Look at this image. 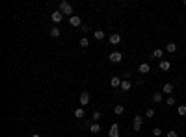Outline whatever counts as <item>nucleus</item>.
<instances>
[{"label":"nucleus","instance_id":"f257e3e1","mask_svg":"<svg viewBox=\"0 0 186 137\" xmlns=\"http://www.w3.org/2000/svg\"><path fill=\"white\" fill-rule=\"evenodd\" d=\"M60 11H62L63 15H69V17H73V6L69 2H65V0H62L60 2Z\"/></svg>","mask_w":186,"mask_h":137},{"label":"nucleus","instance_id":"f03ea898","mask_svg":"<svg viewBox=\"0 0 186 137\" xmlns=\"http://www.w3.org/2000/svg\"><path fill=\"white\" fill-rule=\"evenodd\" d=\"M108 59H110L112 63H121V61H123V54L119 52V50H114V52L108 56Z\"/></svg>","mask_w":186,"mask_h":137},{"label":"nucleus","instance_id":"7ed1b4c3","mask_svg":"<svg viewBox=\"0 0 186 137\" xmlns=\"http://www.w3.org/2000/svg\"><path fill=\"white\" fill-rule=\"evenodd\" d=\"M142 124H143V117L142 115H136V117H134V124H132L134 131H142Z\"/></svg>","mask_w":186,"mask_h":137},{"label":"nucleus","instance_id":"20e7f679","mask_svg":"<svg viewBox=\"0 0 186 137\" xmlns=\"http://www.w3.org/2000/svg\"><path fill=\"white\" fill-rule=\"evenodd\" d=\"M80 108H86V106L89 104V93L88 91H84V93H80Z\"/></svg>","mask_w":186,"mask_h":137},{"label":"nucleus","instance_id":"39448f33","mask_svg":"<svg viewBox=\"0 0 186 137\" xmlns=\"http://www.w3.org/2000/svg\"><path fill=\"white\" fill-rule=\"evenodd\" d=\"M173 91H175V85H173V83H169V82H168V83H164V85H162V93H164V95L173 96Z\"/></svg>","mask_w":186,"mask_h":137},{"label":"nucleus","instance_id":"423d86ee","mask_svg":"<svg viewBox=\"0 0 186 137\" xmlns=\"http://www.w3.org/2000/svg\"><path fill=\"white\" fill-rule=\"evenodd\" d=\"M69 24H71L73 28H78V26H82V19H80L78 15H73V17H69Z\"/></svg>","mask_w":186,"mask_h":137},{"label":"nucleus","instance_id":"0eeeda50","mask_svg":"<svg viewBox=\"0 0 186 137\" xmlns=\"http://www.w3.org/2000/svg\"><path fill=\"white\" fill-rule=\"evenodd\" d=\"M50 19H52V22H54V24H58V22H62V21H63V13L60 11V9H56V11L50 15Z\"/></svg>","mask_w":186,"mask_h":137},{"label":"nucleus","instance_id":"6e6552de","mask_svg":"<svg viewBox=\"0 0 186 137\" xmlns=\"http://www.w3.org/2000/svg\"><path fill=\"white\" fill-rule=\"evenodd\" d=\"M158 69L162 70V72H168V70L171 69V63H169L168 59H162V61H160V65H158Z\"/></svg>","mask_w":186,"mask_h":137},{"label":"nucleus","instance_id":"1a4fd4ad","mask_svg":"<svg viewBox=\"0 0 186 137\" xmlns=\"http://www.w3.org/2000/svg\"><path fill=\"white\" fill-rule=\"evenodd\" d=\"M108 137H119V126H117V124H112V126H110Z\"/></svg>","mask_w":186,"mask_h":137},{"label":"nucleus","instance_id":"9d476101","mask_svg":"<svg viewBox=\"0 0 186 137\" xmlns=\"http://www.w3.org/2000/svg\"><path fill=\"white\" fill-rule=\"evenodd\" d=\"M149 70H151V65H149V63H142V65L138 67V72H140V74H149Z\"/></svg>","mask_w":186,"mask_h":137},{"label":"nucleus","instance_id":"9b49d317","mask_svg":"<svg viewBox=\"0 0 186 137\" xmlns=\"http://www.w3.org/2000/svg\"><path fill=\"white\" fill-rule=\"evenodd\" d=\"M108 41H110V45H119V43H121V35H119V33H112Z\"/></svg>","mask_w":186,"mask_h":137},{"label":"nucleus","instance_id":"f8f14e48","mask_svg":"<svg viewBox=\"0 0 186 137\" xmlns=\"http://www.w3.org/2000/svg\"><path fill=\"white\" fill-rule=\"evenodd\" d=\"M121 82H123V80L119 78V76H114V78L110 80V83H112V87H115V89H119V87H121Z\"/></svg>","mask_w":186,"mask_h":137},{"label":"nucleus","instance_id":"ddd939ff","mask_svg":"<svg viewBox=\"0 0 186 137\" xmlns=\"http://www.w3.org/2000/svg\"><path fill=\"white\" fill-rule=\"evenodd\" d=\"M164 100V95H162V91H157V93H153V102H162Z\"/></svg>","mask_w":186,"mask_h":137},{"label":"nucleus","instance_id":"4468645a","mask_svg":"<svg viewBox=\"0 0 186 137\" xmlns=\"http://www.w3.org/2000/svg\"><path fill=\"white\" fill-rule=\"evenodd\" d=\"M121 91H130V80L128 78H123V82H121V87H119Z\"/></svg>","mask_w":186,"mask_h":137},{"label":"nucleus","instance_id":"2eb2a0df","mask_svg":"<svg viewBox=\"0 0 186 137\" xmlns=\"http://www.w3.org/2000/svg\"><path fill=\"white\" fill-rule=\"evenodd\" d=\"M166 50H168L169 54H175V52H177V45H175V43H168V45H166Z\"/></svg>","mask_w":186,"mask_h":137},{"label":"nucleus","instance_id":"dca6fc26","mask_svg":"<svg viewBox=\"0 0 186 137\" xmlns=\"http://www.w3.org/2000/svg\"><path fill=\"white\" fill-rule=\"evenodd\" d=\"M93 35H95V39H97V41H102V39H104V32H102V30H95Z\"/></svg>","mask_w":186,"mask_h":137},{"label":"nucleus","instance_id":"f3484780","mask_svg":"<svg viewBox=\"0 0 186 137\" xmlns=\"http://www.w3.org/2000/svg\"><path fill=\"white\" fill-rule=\"evenodd\" d=\"M162 56H164V50H162V48H157V50L153 52V58L160 59V61H162Z\"/></svg>","mask_w":186,"mask_h":137},{"label":"nucleus","instance_id":"a211bd4d","mask_svg":"<svg viewBox=\"0 0 186 137\" xmlns=\"http://www.w3.org/2000/svg\"><path fill=\"white\" fill-rule=\"evenodd\" d=\"M74 117H77V119H84V117H86V111H84V108H78L77 111H74Z\"/></svg>","mask_w":186,"mask_h":137},{"label":"nucleus","instance_id":"6ab92c4d","mask_svg":"<svg viewBox=\"0 0 186 137\" xmlns=\"http://www.w3.org/2000/svg\"><path fill=\"white\" fill-rule=\"evenodd\" d=\"M89 131H91V134H99V131H100V124L93 122L91 126H89Z\"/></svg>","mask_w":186,"mask_h":137},{"label":"nucleus","instance_id":"aec40b11","mask_svg":"<svg viewBox=\"0 0 186 137\" xmlns=\"http://www.w3.org/2000/svg\"><path fill=\"white\" fill-rule=\"evenodd\" d=\"M123 111H125V108L121 104H115V108H114V113L115 115H123Z\"/></svg>","mask_w":186,"mask_h":137},{"label":"nucleus","instance_id":"412c9836","mask_svg":"<svg viewBox=\"0 0 186 137\" xmlns=\"http://www.w3.org/2000/svg\"><path fill=\"white\" fill-rule=\"evenodd\" d=\"M60 33H62V30H60L58 26H54L52 30H50V35H52V37H60Z\"/></svg>","mask_w":186,"mask_h":137},{"label":"nucleus","instance_id":"4be33fe9","mask_svg":"<svg viewBox=\"0 0 186 137\" xmlns=\"http://www.w3.org/2000/svg\"><path fill=\"white\" fill-rule=\"evenodd\" d=\"M80 47H82V48H88L89 47V41H88V37H82V39H80Z\"/></svg>","mask_w":186,"mask_h":137},{"label":"nucleus","instance_id":"5701e85b","mask_svg":"<svg viewBox=\"0 0 186 137\" xmlns=\"http://www.w3.org/2000/svg\"><path fill=\"white\" fill-rule=\"evenodd\" d=\"M145 117H147V119H153V117H154V109L147 108V109H145Z\"/></svg>","mask_w":186,"mask_h":137},{"label":"nucleus","instance_id":"b1692460","mask_svg":"<svg viewBox=\"0 0 186 137\" xmlns=\"http://www.w3.org/2000/svg\"><path fill=\"white\" fill-rule=\"evenodd\" d=\"M177 113H179L180 117H184V115H186V106H179V108H177Z\"/></svg>","mask_w":186,"mask_h":137},{"label":"nucleus","instance_id":"393cba45","mask_svg":"<svg viewBox=\"0 0 186 137\" xmlns=\"http://www.w3.org/2000/svg\"><path fill=\"white\" fill-rule=\"evenodd\" d=\"M151 134H153L154 137H160V135H162V134H164V131H162V130H160V128H153V131H151Z\"/></svg>","mask_w":186,"mask_h":137},{"label":"nucleus","instance_id":"a878e982","mask_svg":"<svg viewBox=\"0 0 186 137\" xmlns=\"http://www.w3.org/2000/svg\"><path fill=\"white\" fill-rule=\"evenodd\" d=\"M166 104H168V106H175V98H173V96H168V98H166Z\"/></svg>","mask_w":186,"mask_h":137},{"label":"nucleus","instance_id":"bb28decb","mask_svg":"<svg viewBox=\"0 0 186 137\" xmlns=\"http://www.w3.org/2000/svg\"><path fill=\"white\" fill-rule=\"evenodd\" d=\"M100 119V111H93V115H91V120H99Z\"/></svg>","mask_w":186,"mask_h":137},{"label":"nucleus","instance_id":"cd10ccee","mask_svg":"<svg viewBox=\"0 0 186 137\" xmlns=\"http://www.w3.org/2000/svg\"><path fill=\"white\" fill-rule=\"evenodd\" d=\"M166 137H179V134L175 130H171V131H168V134H166Z\"/></svg>","mask_w":186,"mask_h":137},{"label":"nucleus","instance_id":"c85d7f7f","mask_svg":"<svg viewBox=\"0 0 186 137\" xmlns=\"http://www.w3.org/2000/svg\"><path fill=\"white\" fill-rule=\"evenodd\" d=\"M32 137H41V135H39V134H34V135H32Z\"/></svg>","mask_w":186,"mask_h":137}]
</instances>
